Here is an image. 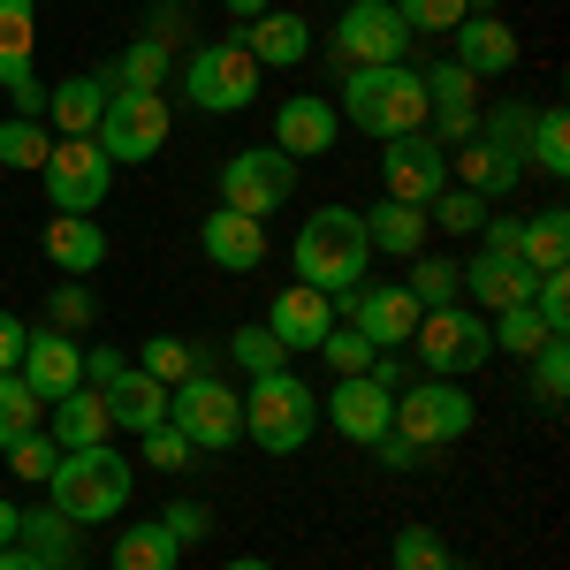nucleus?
Instances as JSON below:
<instances>
[{
    "label": "nucleus",
    "mask_w": 570,
    "mask_h": 570,
    "mask_svg": "<svg viewBox=\"0 0 570 570\" xmlns=\"http://www.w3.org/2000/svg\"><path fill=\"white\" fill-rule=\"evenodd\" d=\"M137 494V464L122 449L91 441V449H61L53 480H46V502L69 518V525H115Z\"/></svg>",
    "instance_id": "nucleus-1"
},
{
    "label": "nucleus",
    "mask_w": 570,
    "mask_h": 570,
    "mask_svg": "<svg viewBox=\"0 0 570 570\" xmlns=\"http://www.w3.org/2000/svg\"><path fill=\"white\" fill-rule=\"evenodd\" d=\"M289 266H297V282H305V289H320V297H335V305H343L351 289H365V266H373L365 214H351V206H320V214L297 228Z\"/></svg>",
    "instance_id": "nucleus-2"
},
{
    "label": "nucleus",
    "mask_w": 570,
    "mask_h": 570,
    "mask_svg": "<svg viewBox=\"0 0 570 570\" xmlns=\"http://www.w3.org/2000/svg\"><path fill=\"white\" fill-rule=\"evenodd\" d=\"M351 130L365 137H403V130H426V69L411 61H389V69H343V107H335Z\"/></svg>",
    "instance_id": "nucleus-3"
},
{
    "label": "nucleus",
    "mask_w": 570,
    "mask_h": 570,
    "mask_svg": "<svg viewBox=\"0 0 570 570\" xmlns=\"http://www.w3.org/2000/svg\"><path fill=\"white\" fill-rule=\"evenodd\" d=\"M244 434L259 441L266 456H297V449L320 434V395H312L289 365L252 373V389H244Z\"/></svg>",
    "instance_id": "nucleus-4"
},
{
    "label": "nucleus",
    "mask_w": 570,
    "mask_h": 570,
    "mask_svg": "<svg viewBox=\"0 0 570 570\" xmlns=\"http://www.w3.org/2000/svg\"><path fill=\"white\" fill-rule=\"evenodd\" d=\"M168 426H176L190 449H236V441H244V395L206 365V373H190L183 389H168Z\"/></svg>",
    "instance_id": "nucleus-5"
},
{
    "label": "nucleus",
    "mask_w": 570,
    "mask_h": 570,
    "mask_svg": "<svg viewBox=\"0 0 570 570\" xmlns=\"http://www.w3.org/2000/svg\"><path fill=\"white\" fill-rule=\"evenodd\" d=\"M183 99H190L198 115H244V107L259 99V61L236 39L198 46V53L183 61Z\"/></svg>",
    "instance_id": "nucleus-6"
},
{
    "label": "nucleus",
    "mask_w": 570,
    "mask_h": 570,
    "mask_svg": "<svg viewBox=\"0 0 570 570\" xmlns=\"http://www.w3.org/2000/svg\"><path fill=\"white\" fill-rule=\"evenodd\" d=\"M289 198H297V160H289V153H274V145H244V153L220 160V206H228V214L266 220V214H282Z\"/></svg>",
    "instance_id": "nucleus-7"
},
{
    "label": "nucleus",
    "mask_w": 570,
    "mask_h": 570,
    "mask_svg": "<svg viewBox=\"0 0 570 570\" xmlns=\"http://www.w3.org/2000/svg\"><path fill=\"white\" fill-rule=\"evenodd\" d=\"M480 419V403L456 389V381H419V389H395L389 434H403L411 449H441V441H464Z\"/></svg>",
    "instance_id": "nucleus-8"
},
{
    "label": "nucleus",
    "mask_w": 570,
    "mask_h": 570,
    "mask_svg": "<svg viewBox=\"0 0 570 570\" xmlns=\"http://www.w3.org/2000/svg\"><path fill=\"white\" fill-rule=\"evenodd\" d=\"M91 145H99L115 168L160 160V145H168V99H160V91H107V115H99Z\"/></svg>",
    "instance_id": "nucleus-9"
},
{
    "label": "nucleus",
    "mask_w": 570,
    "mask_h": 570,
    "mask_svg": "<svg viewBox=\"0 0 570 570\" xmlns=\"http://www.w3.org/2000/svg\"><path fill=\"white\" fill-rule=\"evenodd\" d=\"M403 53H411V31H403V16H395L389 0H351L335 16V39H327L335 69H389Z\"/></svg>",
    "instance_id": "nucleus-10"
},
{
    "label": "nucleus",
    "mask_w": 570,
    "mask_h": 570,
    "mask_svg": "<svg viewBox=\"0 0 570 570\" xmlns=\"http://www.w3.org/2000/svg\"><path fill=\"white\" fill-rule=\"evenodd\" d=\"M39 183H46V198H53V214H99L107 190H115V160L91 137H53Z\"/></svg>",
    "instance_id": "nucleus-11"
},
{
    "label": "nucleus",
    "mask_w": 570,
    "mask_h": 570,
    "mask_svg": "<svg viewBox=\"0 0 570 570\" xmlns=\"http://www.w3.org/2000/svg\"><path fill=\"white\" fill-rule=\"evenodd\" d=\"M411 351L434 365V381H456V373H480L487 357H494V335H487V320L472 312H419V335H411Z\"/></svg>",
    "instance_id": "nucleus-12"
},
{
    "label": "nucleus",
    "mask_w": 570,
    "mask_h": 570,
    "mask_svg": "<svg viewBox=\"0 0 570 570\" xmlns=\"http://www.w3.org/2000/svg\"><path fill=\"white\" fill-rule=\"evenodd\" d=\"M31 61H39V0H0V85L31 122H46V91Z\"/></svg>",
    "instance_id": "nucleus-13"
},
{
    "label": "nucleus",
    "mask_w": 570,
    "mask_h": 570,
    "mask_svg": "<svg viewBox=\"0 0 570 570\" xmlns=\"http://www.w3.org/2000/svg\"><path fill=\"white\" fill-rule=\"evenodd\" d=\"M381 183H389V198L403 206H434L441 190H449V145H434L426 130H403L381 145Z\"/></svg>",
    "instance_id": "nucleus-14"
},
{
    "label": "nucleus",
    "mask_w": 570,
    "mask_h": 570,
    "mask_svg": "<svg viewBox=\"0 0 570 570\" xmlns=\"http://www.w3.org/2000/svg\"><path fill=\"white\" fill-rule=\"evenodd\" d=\"M16 381L39 395V403H61L69 389H85V343L61 335V327H31L23 335V357H16Z\"/></svg>",
    "instance_id": "nucleus-15"
},
{
    "label": "nucleus",
    "mask_w": 570,
    "mask_h": 570,
    "mask_svg": "<svg viewBox=\"0 0 570 570\" xmlns=\"http://www.w3.org/2000/svg\"><path fill=\"white\" fill-rule=\"evenodd\" d=\"M343 320H351L373 351H403V343L419 335V297H411L403 282H395V289H351V297H343Z\"/></svg>",
    "instance_id": "nucleus-16"
},
{
    "label": "nucleus",
    "mask_w": 570,
    "mask_h": 570,
    "mask_svg": "<svg viewBox=\"0 0 570 570\" xmlns=\"http://www.w3.org/2000/svg\"><path fill=\"white\" fill-rule=\"evenodd\" d=\"M426 122H434V145H464V137H480V77H464L456 61H441L426 69Z\"/></svg>",
    "instance_id": "nucleus-17"
},
{
    "label": "nucleus",
    "mask_w": 570,
    "mask_h": 570,
    "mask_svg": "<svg viewBox=\"0 0 570 570\" xmlns=\"http://www.w3.org/2000/svg\"><path fill=\"white\" fill-rule=\"evenodd\" d=\"M389 411H395V395L373 389L365 373H343V381H335V395L320 403V419H327L343 441H357V449H373V441L389 434Z\"/></svg>",
    "instance_id": "nucleus-18"
},
{
    "label": "nucleus",
    "mask_w": 570,
    "mask_h": 570,
    "mask_svg": "<svg viewBox=\"0 0 570 570\" xmlns=\"http://www.w3.org/2000/svg\"><path fill=\"white\" fill-rule=\"evenodd\" d=\"M335 137H343V115L327 107V99H282L274 107V153H289V160H320V153H335Z\"/></svg>",
    "instance_id": "nucleus-19"
},
{
    "label": "nucleus",
    "mask_w": 570,
    "mask_h": 570,
    "mask_svg": "<svg viewBox=\"0 0 570 570\" xmlns=\"http://www.w3.org/2000/svg\"><path fill=\"white\" fill-rule=\"evenodd\" d=\"M39 244H46V266H53L61 282H85V274L107 266V228L91 214H53Z\"/></svg>",
    "instance_id": "nucleus-20"
},
{
    "label": "nucleus",
    "mask_w": 570,
    "mask_h": 570,
    "mask_svg": "<svg viewBox=\"0 0 570 570\" xmlns=\"http://www.w3.org/2000/svg\"><path fill=\"white\" fill-rule=\"evenodd\" d=\"M335 327V297H320V289H274V305H266V335L282 343V351H320V335Z\"/></svg>",
    "instance_id": "nucleus-21"
},
{
    "label": "nucleus",
    "mask_w": 570,
    "mask_h": 570,
    "mask_svg": "<svg viewBox=\"0 0 570 570\" xmlns=\"http://www.w3.org/2000/svg\"><path fill=\"white\" fill-rule=\"evenodd\" d=\"M198 252H206L220 274H259V266H266V228L252 214L214 206V214H206V228H198Z\"/></svg>",
    "instance_id": "nucleus-22"
},
{
    "label": "nucleus",
    "mask_w": 570,
    "mask_h": 570,
    "mask_svg": "<svg viewBox=\"0 0 570 570\" xmlns=\"http://www.w3.org/2000/svg\"><path fill=\"white\" fill-rule=\"evenodd\" d=\"M236 46H244L259 69H297L312 53V23L297 8H266V16H252V23L236 31Z\"/></svg>",
    "instance_id": "nucleus-23"
},
{
    "label": "nucleus",
    "mask_w": 570,
    "mask_h": 570,
    "mask_svg": "<svg viewBox=\"0 0 570 570\" xmlns=\"http://www.w3.org/2000/svg\"><path fill=\"white\" fill-rule=\"evenodd\" d=\"M449 39H456L449 61H456L464 77H510V69H518V31H510L502 16H464Z\"/></svg>",
    "instance_id": "nucleus-24"
},
{
    "label": "nucleus",
    "mask_w": 570,
    "mask_h": 570,
    "mask_svg": "<svg viewBox=\"0 0 570 570\" xmlns=\"http://www.w3.org/2000/svg\"><path fill=\"white\" fill-rule=\"evenodd\" d=\"M532 282H540V274H532L525 259H510V252H472V259H464V297H480L487 312L525 305Z\"/></svg>",
    "instance_id": "nucleus-25"
},
{
    "label": "nucleus",
    "mask_w": 570,
    "mask_h": 570,
    "mask_svg": "<svg viewBox=\"0 0 570 570\" xmlns=\"http://www.w3.org/2000/svg\"><path fill=\"white\" fill-rule=\"evenodd\" d=\"M449 176H464L456 190H472V198H502V190H518V183H525V153L487 145V137H464V153H456V168H449Z\"/></svg>",
    "instance_id": "nucleus-26"
},
{
    "label": "nucleus",
    "mask_w": 570,
    "mask_h": 570,
    "mask_svg": "<svg viewBox=\"0 0 570 570\" xmlns=\"http://www.w3.org/2000/svg\"><path fill=\"white\" fill-rule=\"evenodd\" d=\"M99 403H107V419H115L122 434H145V426L168 419V389H160L153 373H137V365H122V373L99 389Z\"/></svg>",
    "instance_id": "nucleus-27"
},
{
    "label": "nucleus",
    "mask_w": 570,
    "mask_h": 570,
    "mask_svg": "<svg viewBox=\"0 0 570 570\" xmlns=\"http://www.w3.org/2000/svg\"><path fill=\"white\" fill-rule=\"evenodd\" d=\"M426 236H434V220H426V206H403V198H381V206L365 214V244H373V252H389V259H419V252H426Z\"/></svg>",
    "instance_id": "nucleus-28"
},
{
    "label": "nucleus",
    "mask_w": 570,
    "mask_h": 570,
    "mask_svg": "<svg viewBox=\"0 0 570 570\" xmlns=\"http://www.w3.org/2000/svg\"><path fill=\"white\" fill-rule=\"evenodd\" d=\"M107 115V77H69V85L46 91V130L61 137H91Z\"/></svg>",
    "instance_id": "nucleus-29"
},
{
    "label": "nucleus",
    "mask_w": 570,
    "mask_h": 570,
    "mask_svg": "<svg viewBox=\"0 0 570 570\" xmlns=\"http://www.w3.org/2000/svg\"><path fill=\"white\" fill-rule=\"evenodd\" d=\"M46 419H53V449H91V441L115 434V419H107V403H99V389H69L61 403H46Z\"/></svg>",
    "instance_id": "nucleus-30"
},
{
    "label": "nucleus",
    "mask_w": 570,
    "mask_h": 570,
    "mask_svg": "<svg viewBox=\"0 0 570 570\" xmlns=\"http://www.w3.org/2000/svg\"><path fill=\"white\" fill-rule=\"evenodd\" d=\"M16 548H31L46 570H77V525H69L53 502H39V510L16 518Z\"/></svg>",
    "instance_id": "nucleus-31"
},
{
    "label": "nucleus",
    "mask_w": 570,
    "mask_h": 570,
    "mask_svg": "<svg viewBox=\"0 0 570 570\" xmlns=\"http://www.w3.org/2000/svg\"><path fill=\"white\" fill-rule=\"evenodd\" d=\"M183 548L176 532L160 525V518H145V525H122L115 532V548H107V570H176Z\"/></svg>",
    "instance_id": "nucleus-32"
},
{
    "label": "nucleus",
    "mask_w": 570,
    "mask_h": 570,
    "mask_svg": "<svg viewBox=\"0 0 570 570\" xmlns=\"http://www.w3.org/2000/svg\"><path fill=\"white\" fill-rule=\"evenodd\" d=\"M214 365V351L206 343H183V335H153L145 351H137V373H153L160 389H183L190 373H206Z\"/></svg>",
    "instance_id": "nucleus-33"
},
{
    "label": "nucleus",
    "mask_w": 570,
    "mask_h": 570,
    "mask_svg": "<svg viewBox=\"0 0 570 570\" xmlns=\"http://www.w3.org/2000/svg\"><path fill=\"white\" fill-rule=\"evenodd\" d=\"M525 168L540 176H570V115L563 107H532V130H525Z\"/></svg>",
    "instance_id": "nucleus-34"
},
{
    "label": "nucleus",
    "mask_w": 570,
    "mask_h": 570,
    "mask_svg": "<svg viewBox=\"0 0 570 570\" xmlns=\"http://www.w3.org/2000/svg\"><path fill=\"white\" fill-rule=\"evenodd\" d=\"M518 259H525L532 274H563V259H570V214H563V206H548V214H532V220H525V244H518Z\"/></svg>",
    "instance_id": "nucleus-35"
},
{
    "label": "nucleus",
    "mask_w": 570,
    "mask_h": 570,
    "mask_svg": "<svg viewBox=\"0 0 570 570\" xmlns=\"http://www.w3.org/2000/svg\"><path fill=\"white\" fill-rule=\"evenodd\" d=\"M107 91H168V46L160 39L122 46V61L107 69Z\"/></svg>",
    "instance_id": "nucleus-36"
},
{
    "label": "nucleus",
    "mask_w": 570,
    "mask_h": 570,
    "mask_svg": "<svg viewBox=\"0 0 570 570\" xmlns=\"http://www.w3.org/2000/svg\"><path fill=\"white\" fill-rule=\"evenodd\" d=\"M411 297H419V312H449L456 305V289H464V266L441 259V252H419L411 259V282H403Z\"/></svg>",
    "instance_id": "nucleus-37"
},
{
    "label": "nucleus",
    "mask_w": 570,
    "mask_h": 570,
    "mask_svg": "<svg viewBox=\"0 0 570 570\" xmlns=\"http://www.w3.org/2000/svg\"><path fill=\"white\" fill-rule=\"evenodd\" d=\"M389 570H456V556H449V540L434 525H403L389 540Z\"/></svg>",
    "instance_id": "nucleus-38"
},
{
    "label": "nucleus",
    "mask_w": 570,
    "mask_h": 570,
    "mask_svg": "<svg viewBox=\"0 0 570 570\" xmlns=\"http://www.w3.org/2000/svg\"><path fill=\"white\" fill-rule=\"evenodd\" d=\"M39 419H46V403L23 389L16 373H0V456H8L23 434H39Z\"/></svg>",
    "instance_id": "nucleus-39"
},
{
    "label": "nucleus",
    "mask_w": 570,
    "mask_h": 570,
    "mask_svg": "<svg viewBox=\"0 0 570 570\" xmlns=\"http://www.w3.org/2000/svg\"><path fill=\"white\" fill-rule=\"evenodd\" d=\"M46 153H53V130L31 122V115H8L0 122V168H46Z\"/></svg>",
    "instance_id": "nucleus-40"
},
{
    "label": "nucleus",
    "mask_w": 570,
    "mask_h": 570,
    "mask_svg": "<svg viewBox=\"0 0 570 570\" xmlns=\"http://www.w3.org/2000/svg\"><path fill=\"white\" fill-rule=\"evenodd\" d=\"M487 335H494V351H518V357H532V351H548V343H556V335L540 327V312H532V297H525V305H502Z\"/></svg>",
    "instance_id": "nucleus-41"
},
{
    "label": "nucleus",
    "mask_w": 570,
    "mask_h": 570,
    "mask_svg": "<svg viewBox=\"0 0 570 570\" xmlns=\"http://www.w3.org/2000/svg\"><path fill=\"white\" fill-rule=\"evenodd\" d=\"M532 403L540 411H563V389H570V351H563V335L548 343V351H532Z\"/></svg>",
    "instance_id": "nucleus-42"
},
{
    "label": "nucleus",
    "mask_w": 570,
    "mask_h": 570,
    "mask_svg": "<svg viewBox=\"0 0 570 570\" xmlns=\"http://www.w3.org/2000/svg\"><path fill=\"white\" fill-rule=\"evenodd\" d=\"M220 357H236L244 373H274V365H289V351H282V343L266 335V320H252V327H236V335H228V351H220Z\"/></svg>",
    "instance_id": "nucleus-43"
},
{
    "label": "nucleus",
    "mask_w": 570,
    "mask_h": 570,
    "mask_svg": "<svg viewBox=\"0 0 570 570\" xmlns=\"http://www.w3.org/2000/svg\"><path fill=\"white\" fill-rule=\"evenodd\" d=\"M389 8L403 16V31H441L449 39L464 23V0H389Z\"/></svg>",
    "instance_id": "nucleus-44"
},
{
    "label": "nucleus",
    "mask_w": 570,
    "mask_h": 570,
    "mask_svg": "<svg viewBox=\"0 0 570 570\" xmlns=\"http://www.w3.org/2000/svg\"><path fill=\"white\" fill-rule=\"evenodd\" d=\"M320 357H327V365H335V381H343V373H365V365H373V343L343 320V327H327V335H320Z\"/></svg>",
    "instance_id": "nucleus-45"
},
{
    "label": "nucleus",
    "mask_w": 570,
    "mask_h": 570,
    "mask_svg": "<svg viewBox=\"0 0 570 570\" xmlns=\"http://www.w3.org/2000/svg\"><path fill=\"white\" fill-rule=\"evenodd\" d=\"M426 220L449 228V236H464V228H480V220H487V198H472V190H456V183H449L434 206H426Z\"/></svg>",
    "instance_id": "nucleus-46"
},
{
    "label": "nucleus",
    "mask_w": 570,
    "mask_h": 570,
    "mask_svg": "<svg viewBox=\"0 0 570 570\" xmlns=\"http://www.w3.org/2000/svg\"><path fill=\"white\" fill-rule=\"evenodd\" d=\"M53 464H61V449H53L46 434H23L16 449H8V472H16V480H31V487L53 480Z\"/></svg>",
    "instance_id": "nucleus-47"
},
{
    "label": "nucleus",
    "mask_w": 570,
    "mask_h": 570,
    "mask_svg": "<svg viewBox=\"0 0 570 570\" xmlns=\"http://www.w3.org/2000/svg\"><path fill=\"white\" fill-rule=\"evenodd\" d=\"M137 441H145V464H153V472H183V464L198 456V449H190V441H183L168 419H160V426H145Z\"/></svg>",
    "instance_id": "nucleus-48"
},
{
    "label": "nucleus",
    "mask_w": 570,
    "mask_h": 570,
    "mask_svg": "<svg viewBox=\"0 0 570 570\" xmlns=\"http://www.w3.org/2000/svg\"><path fill=\"white\" fill-rule=\"evenodd\" d=\"M532 312H540L548 335H563L570 327V274H540V282H532Z\"/></svg>",
    "instance_id": "nucleus-49"
},
{
    "label": "nucleus",
    "mask_w": 570,
    "mask_h": 570,
    "mask_svg": "<svg viewBox=\"0 0 570 570\" xmlns=\"http://www.w3.org/2000/svg\"><path fill=\"white\" fill-rule=\"evenodd\" d=\"M160 525L176 532V548H198V540L214 532V510H206V502H168V510H160Z\"/></svg>",
    "instance_id": "nucleus-50"
},
{
    "label": "nucleus",
    "mask_w": 570,
    "mask_h": 570,
    "mask_svg": "<svg viewBox=\"0 0 570 570\" xmlns=\"http://www.w3.org/2000/svg\"><path fill=\"white\" fill-rule=\"evenodd\" d=\"M85 320H91V297L77 289V282H69V289H53V327H61V335H69V327H85Z\"/></svg>",
    "instance_id": "nucleus-51"
},
{
    "label": "nucleus",
    "mask_w": 570,
    "mask_h": 570,
    "mask_svg": "<svg viewBox=\"0 0 570 570\" xmlns=\"http://www.w3.org/2000/svg\"><path fill=\"white\" fill-rule=\"evenodd\" d=\"M122 365H130V357H122V351H107V343H99V351H85V389H107V381H115Z\"/></svg>",
    "instance_id": "nucleus-52"
},
{
    "label": "nucleus",
    "mask_w": 570,
    "mask_h": 570,
    "mask_svg": "<svg viewBox=\"0 0 570 570\" xmlns=\"http://www.w3.org/2000/svg\"><path fill=\"white\" fill-rule=\"evenodd\" d=\"M23 335H31V327H23L16 312H0V373H16V357H23Z\"/></svg>",
    "instance_id": "nucleus-53"
},
{
    "label": "nucleus",
    "mask_w": 570,
    "mask_h": 570,
    "mask_svg": "<svg viewBox=\"0 0 570 570\" xmlns=\"http://www.w3.org/2000/svg\"><path fill=\"white\" fill-rule=\"evenodd\" d=\"M373 449H381V464H389V472H411V464L426 456V449H411V441H403V434H381V441H373Z\"/></svg>",
    "instance_id": "nucleus-54"
},
{
    "label": "nucleus",
    "mask_w": 570,
    "mask_h": 570,
    "mask_svg": "<svg viewBox=\"0 0 570 570\" xmlns=\"http://www.w3.org/2000/svg\"><path fill=\"white\" fill-rule=\"evenodd\" d=\"M0 570H46V563L31 556V548H16V540H8V548H0Z\"/></svg>",
    "instance_id": "nucleus-55"
},
{
    "label": "nucleus",
    "mask_w": 570,
    "mask_h": 570,
    "mask_svg": "<svg viewBox=\"0 0 570 570\" xmlns=\"http://www.w3.org/2000/svg\"><path fill=\"white\" fill-rule=\"evenodd\" d=\"M220 8H228V16H244V23H252V16H266V8H274V0H220Z\"/></svg>",
    "instance_id": "nucleus-56"
},
{
    "label": "nucleus",
    "mask_w": 570,
    "mask_h": 570,
    "mask_svg": "<svg viewBox=\"0 0 570 570\" xmlns=\"http://www.w3.org/2000/svg\"><path fill=\"white\" fill-rule=\"evenodd\" d=\"M16 518H23V510H16V502H0V548L16 540Z\"/></svg>",
    "instance_id": "nucleus-57"
},
{
    "label": "nucleus",
    "mask_w": 570,
    "mask_h": 570,
    "mask_svg": "<svg viewBox=\"0 0 570 570\" xmlns=\"http://www.w3.org/2000/svg\"><path fill=\"white\" fill-rule=\"evenodd\" d=\"M220 570H274V563H259V556H236V563H220Z\"/></svg>",
    "instance_id": "nucleus-58"
},
{
    "label": "nucleus",
    "mask_w": 570,
    "mask_h": 570,
    "mask_svg": "<svg viewBox=\"0 0 570 570\" xmlns=\"http://www.w3.org/2000/svg\"><path fill=\"white\" fill-rule=\"evenodd\" d=\"M335 8H351V0H335Z\"/></svg>",
    "instance_id": "nucleus-59"
}]
</instances>
